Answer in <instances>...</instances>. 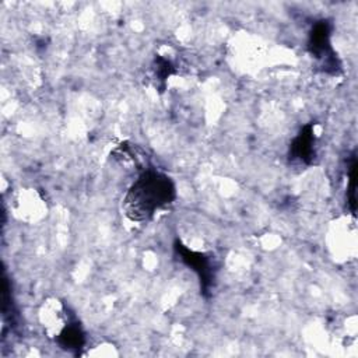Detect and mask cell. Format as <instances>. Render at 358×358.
<instances>
[{"instance_id": "5", "label": "cell", "mask_w": 358, "mask_h": 358, "mask_svg": "<svg viewBox=\"0 0 358 358\" xmlns=\"http://www.w3.org/2000/svg\"><path fill=\"white\" fill-rule=\"evenodd\" d=\"M55 341L60 345V348L71 352H78L85 344V333L80 322L71 316L67 319V323L63 324L60 331L56 334Z\"/></svg>"}, {"instance_id": "7", "label": "cell", "mask_w": 358, "mask_h": 358, "mask_svg": "<svg viewBox=\"0 0 358 358\" xmlns=\"http://www.w3.org/2000/svg\"><path fill=\"white\" fill-rule=\"evenodd\" d=\"M152 71H154L155 80L161 85V90H164L168 77H171L173 74V64L171 63V60H168L162 56H155L154 63H152Z\"/></svg>"}, {"instance_id": "3", "label": "cell", "mask_w": 358, "mask_h": 358, "mask_svg": "<svg viewBox=\"0 0 358 358\" xmlns=\"http://www.w3.org/2000/svg\"><path fill=\"white\" fill-rule=\"evenodd\" d=\"M173 250L179 260L189 267L199 278L200 292L204 298H210L215 287L217 280V264L215 260L203 252H196L187 248L180 239H175Z\"/></svg>"}, {"instance_id": "1", "label": "cell", "mask_w": 358, "mask_h": 358, "mask_svg": "<svg viewBox=\"0 0 358 358\" xmlns=\"http://www.w3.org/2000/svg\"><path fill=\"white\" fill-rule=\"evenodd\" d=\"M175 199L176 186L172 178L157 168H145L127 189L122 208L130 221L144 222Z\"/></svg>"}, {"instance_id": "6", "label": "cell", "mask_w": 358, "mask_h": 358, "mask_svg": "<svg viewBox=\"0 0 358 358\" xmlns=\"http://www.w3.org/2000/svg\"><path fill=\"white\" fill-rule=\"evenodd\" d=\"M347 176H348V185H347L345 199H347V204H348L350 211L355 215V211H357V197H355V189H357V154H355V151H352V154L350 155Z\"/></svg>"}, {"instance_id": "2", "label": "cell", "mask_w": 358, "mask_h": 358, "mask_svg": "<svg viewBox=\"0 0 358 358\" xmlns=\"http://www.w3.org/2000/svg\"><path fill=\"white\" fill-rule=\"evenodd\" d=\"M308 50L323 73L337 76L341 71V62L331 45V22L327 18L313 22L308 35Z\"/></svg>"}, {"instance_id": "4", "label": "cell", "mask_w": 358, "mask_h": 358, "mask_svg": "<svg viewBox=\"0 0 358 358\" xmlns=\"http://www.w3.org/2000/svg\"><path fill=\"white\" fill-rule=\"evenodd\" d=\"M288 157L292 162H298L306 166L315 164L317 158V151L313 122H309L305 126H302L298 134L292 138L288 150Z\"/></svg>"}]
</instances>
